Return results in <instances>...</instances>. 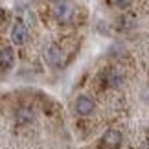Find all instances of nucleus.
<instances>
[{
  "label": "nucleus",
  "instance_id": "obj_1",
  "mask_svg": "<svg viewBox=\"0 0 149 149\" xmlns=\"http://www.w3.org/2000/svg\"><path fill=\"white\" fill-rule=\"evenodd\" d=\"M122 144V134L116 129H109L103 133L100 140V149H118Z\"/></svg>",
  "mask_w": 149,
  "mask_h": 149
},
{
  "label": "nucleus",
  "instance_id": "obj_2",
  "mask_svg": "<svg viewBox=\"0 0 149 149\" xmlns=\"http://www.w3.org/2000/svg\"><path fill=\"white\" fill-rule=\"evenodd\" d=\"M74 109L79 116H90L96 111V103L88 98V96H77L76 103H74Z\"/></svg>",
  "mask_w": 149,
  "mask_h": 149
},
{
  "label": "nucleus",
  "instance_id": "obj_3",
  "mask_svg": "<svg viewBox=\"0 0 149 149\" xmlns=\"http://www.w3.org/2000/svg\"><path fill=\"white\" fill-rule=\"evenodd\" d=\"M44 59L50 66H59L63 63V52L59 46H55V44H48L46 50H44Z\"/></svg>",
  "mask_w": 149,
  "mask_h": 149
},
{
  "label": "nucleus",
  "instance_id": "obj_4",
  "mask_svg": "<svg viewBox=\"0 0 149 149\" xmlns=\"http://www.w3.org/2000/svg\"><path fill=\"white\" fill-rule=\"evenodd\" d=\"M11 41H13V44H24L28 41V28L24 22H15L13 30H11Z\"/></svg>",
  "mask_w": 149,
  "mask_h": 149
},
{
  "label": "nucleus",
  "instance_id": "obj_5",
  "mask_svg": "<svg viewBox=\"0 0 149 149\" xmlns=\"http://www.w3.org/2000/svg\"><path fill=\"white\" fill-rule=\"evenodd\" d=\"M54 13H55V17H57V20L66 22V20H70V19H72L74 9H72V6H70V4H66V2H59V4H55Z\"/></svg>",
  "mask_w": 149,
  "mask_h": 149
},
{
  "label": "nucleus",
  "instance_id": "obj_6",
  "mask_svg": "<svg viewBox=\"0 0 149 149\" xmlns=\"http://www.w3.org/2000/svg\"><path fill=\"white\" fill-rule=\"evenodd\" d=\"M15 63V55H13V50L9 46H2L0 48V68L2 70H9Z\"/></svg>",
  "mask_w": 149,
  "mask_h": 149
},
{
  "label": "nucleus",
  "instance_id": "obj_7",
  "mask_svg": "<svg viewBox=\"0 0 149 149\" xmlns=\"http://www.w3.org/2000/svg\"><path fill=\"white\" fill-rule=\"evenodd\" d=\"M105 83L109 85V87H120V85L123 83V76L120 74V70L111 68V70L105 72Z\"/></svg>",
  "mask_w": 149,
  "mask_h": 149
},
{
  "label": "nucleus",
  "instance_id": "obj_8",
  "mask_svg": "<svg viewBox=\"0 0 149 149\" xmlns=\"http://www.w3.org/2000/svg\"><path fill=\"white\" fill-rule=\"evenodd\" d=\"M17 122H19L20 125H28V123H31L33 120H35V114H33L31 109H28V107H20L19 111H17Z\"/></svg>",
  "mask_w": 149,
  "mask_h": 149
},
{
  "label": "nucleus",
  "instance_id": "obj_9",
  "mask_svg": "<svg viewBox=\"0 0 149 149\" xmlns=\"http://www.w3.org/2000/svg\"><path fill=\"white\" fill-rule=\"evenodd\" d=\"M112 2L116 4L118 8H127V6H129L131 2H133V0H112Z\"/></svg>",
  "mask_w": 149,
  "mask_h": 149
},
{
  "label": "nucleus",
  "instance_id": "obj_10",
  "mask_svg": "<svg viewBox=\"0 0 149 149\" xmlns=\"http://www.w3.org/2000/svg\"><path fill=\"white\" fill-rule=\"evenodd\" d=\"M2 20H4V13H2V9H0V24H2Z\"/></svg>",
  "mask_w": 149,
  "mask_h": 149
}]
</instances>
